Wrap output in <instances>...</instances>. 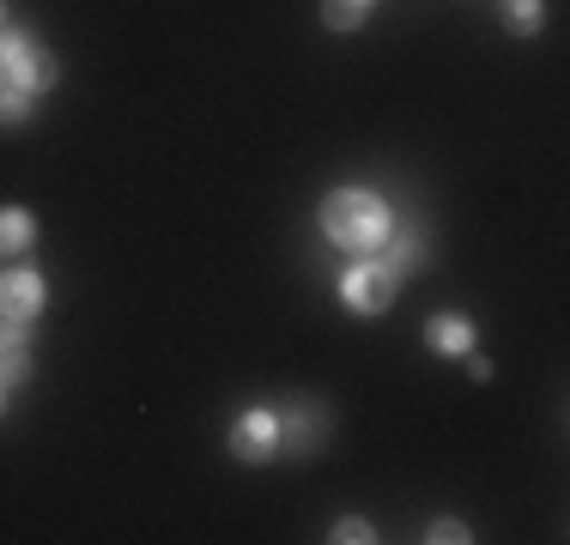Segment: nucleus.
<instances>
[{"mask_svg":"<svg viewBox=\"0 0 570 545\" xmlns=\"http://www.w3.org/2000/svg\"><path fill=\"white\" fill-rule=\"evenodd\" d=\"M316 225H322V237H328L334 249H346V255H376V249L389 242V230H395V212H389L383 195L346 182V188H328V195H322Z\"/></svg>","mask_w":570,"mask_h":545,"instance_id":"obj_1","label":"nucleus"},{"mask_svg":"<svg viewBox=\"0 0 570 545\" xmlns=\"http://www.w3.org/2000/svg\"><path fill=\"white\" fill-rule=\"evenodd\" d=\"M341 304L352 309V316H389L401 297V272L383 261V255H352V267L341 272Z\"/></svg>","mask_w":570,"mask_h":545,"instance_id":"obj_2","label":"nucleus"},{"mask_svg":"<svg viewBox=\"0 0 570 545\" xmlns=\"http://www.w3.org/2000/svg\"><path fill=\"white\" fill-rule=\"evenodd\" d=\"M61 79V61L37 43V31H0V86H19L31 98H43Z\"/></svg>","mask_w":570,"mask_h":545,"instance_id":"obj_3","label":"nucleus"},{"mask_svg":"<svg viewBox=\"0 0 570 545\" xmlns=\"http://www.w3.org/2000/svg\"><path fill=\"white\" fill-rule=\"evenodd\" d=\"M230 460H243V467H262V460L279 455V413L274 406H249V413L230 418V436H225Z\"/></svg>","mask_w":570,"mask_h":545,"instance_id":"obj_4","label":"nucleus"},{"mask_svg":"<svg viewBox=\"0 0 570 545\" xmlns=\"http://www.w3.org/2000/svg\"><path fill=\"white\" fill-rule=\"evenodd\" d=\"M43 309H49V279H43V272H37V267L0 272V316L31 327L37 316H43Z\"/></svg>","mask_w":570,"mask_h":545,"instance_id":"obj_5","label":"nucleus"},{"mask_svg":"<svg viewBox=\"0 0 570 545\" xmlns=\"http://www.w3.org/2000/svg\"><path fill=\"white\" fill-rule=\"evenodd\" d=\"M328 406L322 400H292V413H279V448H292V455H316L322 443H328Z\"/></svg>","mask_w":570,"mask_h":545,"instance_id":"obj_6","label":"nucleus"},{"mask_svg":"<svg viewBox=\"0 0 570 545\" xmlns=\"http://www.w3.org/2000/svg\"><path fill=\"white\" fill-rule=\"evenodd\" d=\"M473 339H480V327H473V316H461V309H438V316L425 321V346L438 351V358H468Z\"/></svg>","mask_w":570,"mask_h":545,"instance_id":"obj_7","label":"nucleus"},{"mask_svg":"<svg viewBox=\"0 0 570 545\" xmlns=\"http://www.w3.org/2000/svg\"><path fill=\"white\" fill-rule=\"evenodd\" d=\"M376 255H383V261L395 267L401 279H406V272H419V267L431 261V237H425V225H413V218L401 225V218H395V230H389V242H383Z\"/></svg>","mask_w":570,"mask_h":545,"instance_id":"obj_8","label":"nucleus"},{"mask_svg":"<svg viewBox=\"0 0 570 545\" xmlns=\"http://www.w3.org/2000/svg\"><path fill=\"white\" fill-rule=\"evenodd\" d=\"M37 249V212L0 207V255H31Z\"/></svg>","mask_w":570,"mask_h":545,"instance_id":"obj_9","label":"nucleus"},{"mask_svg":"<svg viewBox=\"0 0 570 545\" xmlns=\"http://www.w3.org/2000/svg\"><path fill=\"white\" fill-rule=\"evenodd\" d=\"M498 19H504L510 37H540V24H547V0H498Z\"/></svg>","mask_w":570,"mask_h":545,"instance_id":"obj_10","label":"nucleus"},{"mask_svg":"<svg viewBox=\"0 0 570 545\" xmlns=\"http://www.w3.org/2000/svg\"><path fill=\"white\" fill-rule=\"evenodd\" d=\"M371 12H376V0H322V24L328 31H358Z\"/></svg>","mask_w":570,"mask_h":545,"instance_id":"obj_11","label":"nucleus"},{"mask_svg":"<svg viewBox=\"0 0 570 545\" xmlns=\"http://www.w3.org/2000/svg\"><path fill=\"white\" fill-rule=\"evenodd\" d=\"M37 109L31 91H19V86H0V128H19L24 116Z\"/></svg>","mask_w":570,"mask_h":545,"instance_id":"obj_12","label":"nucleus"},{"mask_svg":"<svg viewBox=\"0 0 570 545\" xmlns=\"http://www.w3.org/2000/svg\"><path fill=\"white\" fill-rule=\"evenodd\" d=\"M328 539H334V545H371V539H376V527L364 522V515H341V522L328 527Z\"/></svg>","mask_w":570,"mask_h":545,"instance_id":"obj_13","label":"nucleus"},{"mask_svg":"<svg viewBox=\"0 0 570 545\" xmlns=\"http://www.w3.org/2000/svg\"><path fill=\"white\" fill-rule=\"evenodd\" d=\"M468 522H455V515H438V522L425 527V545H468Z\"/></svg>","mask_w":570,"mask_h":545,"instance_id":"obj_14","label":"nucleus"},{"mask_svg":"<svg viewBox=\"0 0 570 545\" xmlns=\"http://www.w3.org/2000/svg\"><path fill=\"white\" fill-rule=\"evenodd\" d=\"M468 376H473V382H492V358H480V351H468Z\"/></svg>","mask_w":570,"mask_h":545,"instance_id":"obj_15","label":"nucleus"},{"mask_svg":"<svg viewBox=\"0 0 570 545\" xmlns=\"http://www.w3.org/2000/svg\"><path fill=\"white\" fill-rule=\"evenodd\" d=\"M0 413H7V376H0Z\"/></svg>","mask_w":570,"mask_h":545,"instance_id":"obj_16","label":"nucleus"},{"mask_svg":"<svg viewBox=\"0 0 570 545\" xmlns=\"http://www.w3.org/2000/svg\"><path fill=\"white\" fill-rule=\"evenodd\" d=\"M0 31H7V0H0Z\"/></svg>","mask_w":570,"mask_h":545,"instance_id":"obj_17","label":"nucleus"}]
</instances>
